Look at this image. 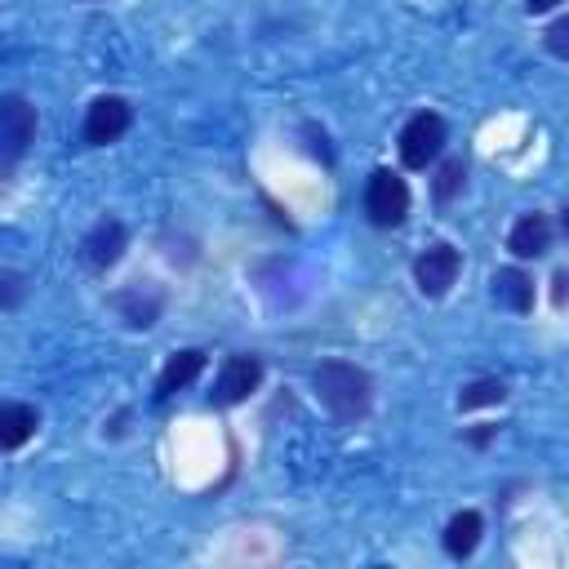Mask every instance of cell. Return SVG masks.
<instances>
[{
	"mask_svg": "<svg viewBox=\"0 0 569 569\" xmlns=\"http://www.w3.org/2000/svg\"><path fill=\"white\" fill-rule=\"evenodd\" d=\"M258 387H262V360H258V356H231V360L218 369V382H213L209 400L227 409V405L249 400Z\"/></svg>",
	"mask_w": 569,
	"mask_h": 569,
	"instance_id": "cell-6",
	"label": "cell"
},
{
	"mask_svg": "<svg viewBox=\"0 0 569 569\" xmlns=\"http://www.w3.org/2000/svg\"><path fill=\"white\" fill-rule=\"evenodd\" d=\"M36 138V107L22 93H0V173L13 169Z\"/></svg>",
	"mask_w": 569,
	"mask_h": 569,
	"instance_id": "cell-2",
	"label": "cell"
},
{
	"mask_svg": "<svg viewBox=\"0 0 569 569\" xmlns=\"http://www.w3.org/2000/svg\"><path fill=\"white\" fill-rule=\"evenodd\" d=\"M467 182V164L462 160H445L440 173H436V200H453Z\"/></svg>",
	"mask_w": 569,
	"mask_h": 569,
	"instance_id": "cell-16",
	"label": "cell"
},
{
	"mask_svg": "<svg viewBox=\"0 0 569 569\" xmlns=\"http://www.w3.org/2000/svg\"><path fill=\"white\" fill-rule=\"evenodd\" d=\"M507 249H511L516 258H542V253L551 249V222H547V213H525V218H516V227H511V236H507Z\"/></svg>",
	"mask_w": 569,
	"mask_h": 569,
	"instance_id": "cell-10",
	"label": "cell"
},
{
	"mask_svg": "<svg viewBox=\"0 0 569 569\" xmlns=\"http://www.w3.org/2000/svg\"><path fill=\"white\" fill-rule=\"evenodd\" d=\"M551 284H556V289H551V298H556V307H560V302H565V271H556V276H551Z\"/></svg>",
	"mask_w": 569,
	"mask_h": 569,
	"instance_id": "cell-20",
	"label": "cell"
},
{
	"mask_svg": "<svg viewBox=\"0 0 569 569\" xmlns=\"http://www.w3.org/2000/svg\"><path fill=\"white\" fill-rule=\"evenodd\" d=\"M556 4H565V0H525L529 13H547V9H556Z\"/></svg>",
	"mask_w": 569,
	"mask_h": 569,
	"instance_id": "cell-19",
	"label": "cell"
},
{
	"mask_svg": "<svg viewBox=\"0 0 569 569\" xmlns=\"http://www.w3.org/2000/svg\"><path fill=\"white\" fill-rule=\"evenodd\" d=\"M36 427H40V413H36L31 405L4 400V405H0V453L22 449V445L36 436Z\"/></svg>",
	"mask_w": 569,
	"mask_h": 569,
	"instance_id": "cell-12",
	"label": "cell"
},
{
	"mask_svg": "<svg viewBox=\"0 0 569 569\" xmlns=\"http://www.w3.org/2000/svg\"><path fill=\"white\" fill-rule=\"evenodd\" d=\"M489 284H493V302H498V307H507V311H516V316L533 311V276H525L520 267L493 271Z\"/></svg>",
	"mask_w": 569,
	"mask_h": 569,
	"instance_id": "cell-11",
	"label": "cell"
},
{
	"mask_svg": "<svg viewBox=\"0 0 569 569\" xmlns=\"http://www.w3.org/2000/svg\"><path fill=\"white\" fill-rule=\"evenodd\" d=\"M480 533H485L480 511H458V516H449V525H445V551H449L453 560H467V556L480 547Z\"/></svg>",
	"mask_w": 569,
	"mask_h": 569,
	"instance_id": "cell-13",
	"label": "cell"
},
{
	"mask_svg": "<svg viewBox=\"0 0 569 569\" xmlns=\"http://www.w3.org/2000/svg\"><path fill=\"white\" fill-rule=\"evenodd\" d=\"M22 293H27L22 271H0V307H4V311H9V307H18V302H22Z\"/></svg>",
	"mask_w": 569,
	"mask_h": 569,
	"instance_id": "cell-17",
	"label": "cell"
},
{
	"mask_svg": "<svg viewBox=\"0 0 569 569\" xmlns=\"http://www.w3.org/2000/svg\"><path fill=\"white\" fill-rule=\"evenodd\" d=\"M129 120H133L129 102H124L120 93H102V98H93L89 111H84V142H89V147H107V142H116V138L129 129Z\"/></svg>",
	"mask_w": 569,
	"mask_h": 569,
	"instance_id": "cell-7",
	"label": "cell"
},
{
	"mask_svg": "<svg viewBox=\"0 0 569 569\" xmlns=\"http://www.w3.org/2000/svg\"><path fill=\"white\" fill-rule=\"evenodd\" d=\"M458 271H462V253H458L453 244H445V240L427 244V249L413 258V284H418L422 298H445V293L453 289Z\"/></svg>",
	"mask_w": 569,
	"mask_h": 569,
	"instance_id": "cell-4",
	"label": "cell"
},
{
	"mask_svg": "<svg viewBox=\"0 0 569 569\" xmlns=\"http://www.w3.org/2000/svg\"><path fill=\"white\" fill-rule=\"evenodd\" d=\"M311 382H316V396L325 400V409H329L338 422H356V418H365L369 405H373V382H369V373L356 369V365H347V360H325V365H316Z\"/></svg>",
	"mask_w": 569,
	"mask_h": 569,
	"instance_id": "cell-1",
	"label": "cell"
},
{
	"mask_svg": "<svg viewBox=\"0 0 569 569\" xmlns=\"http://www.w3.org/2000/svg\"><path fill=\"white\" fill-rule=\"evenodd\" d=\"M111 302H116V311L124 316V325H133V329H147V325H156V316H160V293H151V289L142 293V284L116 293Z\"/></svg>",
	"mask_w": 569,
	"mask_h": 569,
	"instance_id": "cell-14",
	"label": "cell"
},
{
	"mask_svg": "<svg viewBox=\"0 0 569 569\" xmlns=\"http://www.w3.org/2000/svg\"><path fill=\"white\" fill-rule=\"evenodd\" d=\"M547 49H551L556 58H569V18H556V22H551V31H547Z\"/></svg>",
	"mask_w": 569,
	"mask_h": 569,
	"instance_id": "cell-18",
	"label": "cell"
},
{
	"mask_svg": "<svg viewBox=\"0 0 569 569\" xmlns=\"http://www.w3.org/2000/svg\"><path fill=\"white\" fill-rule=\"evenodd\" d=\"M493 436H498V427H480V431H471L467 440H471V445H485V440H493Z\"/></svg>",
	"mask_w": 569,
	"mask_h": 569,
	"instance_id": "cell-21",
	"label": "cell"
},
{
	"mask_svg": "<svg viewBox=\"0 0 569 569\" xmlns=\"http://www.w3.org/2000/svg\"><path fill=\"white\" fill-rule=\"evenodd\" d=\"M507 400V387L498 378H476L458 391V409H480V405H502Z\"/></svg>",
	"mask_w": 569,
	"mask_h": 569,
	"instance_id": "cell-15",
	"label": "cell"
},
{
	"mask_svg": "<svg viewBox=\"0 0 569 569\" xmlns=\"http://www.w3.org/2000/svg\"><path fill=\"white\" fill-rule=\"evenodd\" d=\"M200 369H204V351H200V347H182V351H173V356L164 360L160 378H156V400H169L173 391L191 387V382L200 378Z\"/></svg>",
	"mask_w": 569,
	"mask_h": 569,
	"instance_id": "cell-9",
	"label": "cell"
},
{
	"mask_svg": "<svg viewBox=\"0 0 569 569\" xmlns=\"http://www.w3.org/2000/svg\"><path fill=\"white\" fill-rule=\"evenodd\" d=\"M124 244H129L124 222H120V218H98V222L89 227V236L80 240V258H84V267L107 271V267H116V262H120Z\"/></svg>",
	"mask_w": 569,
	"mask_h": 569,
	"instance_id": "cell-8",
	"label": "cell"
},
{
	"mask_svg": "<svg viewBox=\"0 0 569 569\" xmlns=\"http://www.w3.org/2000/svg\"><path fill=\"white\" fill-rule=\"evenodd\" d=\"M365 213L373 227H400L409 213V187L400 173L391 169H373L369 187H365Z\"/></svg>",
	"mask_w": 569,
	"mask_h": 569,
	"instance_id": "cell-3",
	"label": "cell"
},
{
	"mask_svg": "<svg viewBox=\"0 0 569 569\" xmlns=\"http://www.w3.org/2000/svg\"><path fill=\"white\" fill-rule=\"evenodd\" d=\"M445 147V120L436 111H418L409 116V124L400 129V160L405 169H427Z\"/></svg>",
	"mask_w": 569,
	"mask_h": 569,
	"instance_id": "cell-5",
	"label": "cell"
}]
</instances>
